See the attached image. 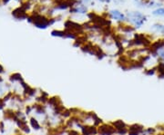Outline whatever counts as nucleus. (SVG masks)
Listing matches in <instances>:
<instances>
[{
  "mask_svg": "<svg viewBox=\"0 0 164 135\" xmlns=\"http://www.w3.org/2000/svg\"><path fill=\"white\" fill-rule=\"evenodd\" d=\"M111 13H112V15H113L114 18H117V19L122 20V19L124 18L123 15H122V14H120V13H119V12H118V11H111Z\"/></svg>",
  "mask_w": 164,
  "mask_h": 135,
  "instance_id": "f257e3e1",
  "label": "nucleus"
},
{
  "mask_svg": "<svg viewBox=\"0 0 164 135\" xmlns=\"http://www.w3.org/2000/svg\"><path fill=\"white\" fill-rule=\"evenodd\" d=\"M154 15H164V8H159L153 12Z\"/></svg>",
  "mask_w": 164,
  "mask_h": 135,
  "instance_id": "f03ea898",
  "label": "nucleus"
}]
</instances>
